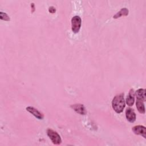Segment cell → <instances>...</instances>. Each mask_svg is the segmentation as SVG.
I'll return each mask as SVG.
<instances>
[{
  "label": "cell",
  "mask_w": 146,
  "mask_h": 146,
  "mask_svg": "<svg viewBox=\"0 0 146 146\" xmlns=\"http://www.w3.org/2000/svg\"><path fill=\"white\" fill-rule=\"evenodd\" d=\"M125 106V102L124 98V93L116 95L112 99V107L113 110L117 113L123 112Z\"/></svg>",
  "instance_id": "6da1fadb"
},
{
  "label": "cell",
  "mask_w": 146,
  "mask_h": 146,
  "mask_svg": "<svg viewBox=\"0 0 146 146\" xmlns=\"http://www.w3.org/2000/svg\"><path fill=\"white\" fill-rule=\"evenodd\" d=\"M47 135L54 144L59 145L62 143V139L60 135L52 129L48 128L47 129Z\"/></svg>",
  "instance_id": "7a4b0ae2"
},
{
  "label": "cell",
  "mask_w": 146,
  "mask_h": 146,
  "mask_svg": "<svg viewBox=\"0 0 146 146\" xmlns=\"http://www.w3.org/2000/svg\"><path fill=\"white\" fill-rule=\"evenodd\" d=\"M71 30L72 31L76 34L78 33L81 27L82 24V19L78 15H75L73 17L71 20Z\"/></svg>",
  "instance_id": "3957f363"
},
{
  "label": "cell",
  "mask_w": 146,
  "mask_h": 146,
  "mask_svg": "<svg viewBox=\"0 0 146 146\" xmlns=\"http://www.w3.org/2000/svg\"><path fill=\"white\" fill-rule=\"evenodd\" d=\"M132 130L135 134L142 136L144 139L146 138V135H145L146 129L144 126L141 125H135L132 127Z\"/></svg>",
  "instance_id": "277c9868"
},
{
  "label": "cell",
  "mask_w": 146,
  "mask_h": 146,
  "mask_svg": "<svg viewBox=\"0 0 146 146\" xmlns=\"http://www.w3.org/2000/svg\"><path fill=\"white\" fill-rule=\"evenodd\" d=\"M125 117L127 120L130 123H133L136 120V116L134 110L129 107L125 110Z\"/></svg>",
  "instance_id": "5b68a950"
},
{
  "label": "cell",
  "mask_w": 146,
  "mask_h": 146,
  "mask_svg": "<svg viewBox=\"0 0 146 146\" xmlns=\"http://www.w3.org/2000/svg\"><path fill=\"white\" fill-rule=\"evenodd\" d=\"M26 111L29 112L30 113L33 115L36 118L39 120H42L44 117V116L43 113H42L40 111H39L37 109L35 108L31 107V106H29L26 108Z\"/></svg>",
  "instance_id": "8992f818"
},
{
  "label": "cell",
  "mask_w": 146,
  "mask_h": 146,
  "mask_svg": "<svg viewBox=\"0 0 146 146\" xmlns=\"http://www.w3.org/2000/svg\"><path fill=\"white\" fill-rule=\"evenodd\" d=\"M71 108H72L76 112L80 115H86L87 113L86 109L83 104H74L71 105Z\"/></svg>",
  "instance_id": "52a82bcc"
},
{
  "label": "cell",
  "mask_w": 146,
  "mask_h": 146,
  "mask_svg": "<svg viewBox=\"0 0 146 146\" xmlns=\"http://www.w3.org/2000/svg\"><path fill=\"white\" fill-rule=\"evenodd\" d=\"M135 92L133 88L130 89L129 93L127 95L125 99V102L128 106L131 107L133 105L135 102Z\"/></svg>",
  "instance_id": "ba28073f"
},
{
  "label": "cell",
  "mask_w": 146,
  "mask_h": 146,
  "mask_svg": "<svg viewBox=\"0 0 146 146\" xmlns=\"http://www.w3.org/2000/svg\"><path fill=\"white\" fill-rule=\"evenodd\" d=\"M136 106L137 111L139 113L144 114L145 113V106L144 104V102L141 100V99L136 98Z\"/></svg>",
  "instance_id": "9c48e42d"
},
{
  "label": "cell",
  "mask_w": 146,
  "mask_h": 146,
  "mask_svg": "<svg viewBox=\"0 0 146 146\" xmlns=\"http://www.w3.org/2000/svg\"><path fill=\"white\" fill-rule=\"evenodd\" d=\"M136 98L141 99L143 102H145L146 100L145 96V90L143 88H139L136 91Z\"/></svg>",
  "instance_id": "30bf717a"
},
{
  "label": "cell",
  "mask_w": 146,
  "mask_h": 146,
  "mask_svg": "<svg viewBox=\"0 0 146 146\" xmlns=\"http://www.w3.org/2000/svg\"><path fill=\"white\" fill-rule=\"evenodd\" d=\"M128 10L127 8H122L119 11L113 16V18L114 19H117L121 16H127L128 15Z\"/></svg>",
  "instance_id": "8fae6325"
},
{
  "label": "cell",
  "mask_w": 146,
  "mask_h": 146,
  "mask_svg": "<svg viewBox=\"0 0 146 146\" xmlns=\"http://www.w3.org/2000/svg\"><path fill=\"white\" fill-rule=\"evenodd\" d=\"M0 18L2 20H4L6 21H9L10 19L9 15L6 13H3L2 11L0 12Z\"/></svg>",
  "instance_id": "7c38bea8"
},
{
  "label": "cell",
  "mask_w": 146,
  "mask_h": 146,
  "mask_svg": "<svg viewBox=\"0 0 146 146\" xmlns=\"http://www.w3.org/2000/svg\"><path fill=\"white\" fill-rule=\"evenodd\" d=\"M48 11L50 13H55L56 11V10H55V8L54 7V6H50L49 8H48Z\"/></svg>",
  "instance_id": "4fadbf2b"
},
{
  "label": "cell",
  "mask_w": 146,
  "mask_h": 146,
  "mask_svg": "<svg viewBox=\"0 0 146 146\" xmlns=\"http://www.w3.org/2000/svg\"><path fill=\"white\" fill-rule=\"evenodd\" d=\"M31 13H34L35 11V5L34 3H31Z\"/></svg>",
  "instance_id": "5bb4252c"
}]
</instances>
